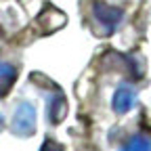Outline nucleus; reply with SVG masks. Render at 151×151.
<instances>
[{"instance_id":"6e6552de","label":"nucleus","mask_w":151,"mask_h":151,"mask_svg":"<svg viewBox=\"0 0 151 151\" xmlns=\"http://www.w3.org/2000/svg\"><path fill=\"white\" fill-rule=\"evenodd\" d=\"M0 128H2V116H0Z\"/></svg>"},{"instance_id":"39448f33","label":"nucleus","mask_w":151,"mask_h":151,"mask_svg":"<svg viewBox=\"0 0 151 151\" xmlns=\"http://www.w3.org/2000/svg\"><path fill=\"white\" fill-rule=\"evenodd\" d=\"M15 78H17V67L9 61H0V97H4L11 90Z\"/></svg>"},{"instance_id":"20e7f679","label":"nucleus","mask_w":151,"mask_h":151,"mask_svg":"<svg viewBox=\"0 0 151 151\" xmlns=\"http://www.w3.org/2000/svg\"><path fill=\"white\" fill-rule=\"evenodd\" d=\"M67 113V103L61 92H52L48 97V118L52 124H59Z\"/></svg>"},{"instance_id":"7ed1b4c3","label":"nucleus","mask_w":151,"mask_h":151,"mask_svg":"<svg viewBox=\"0 0 151 151\" xmlns=\"http://www.w3.org/2000/svg\"><path fill=\"white\" fill-rule=\"evenodd\" d=\"M134 105H137V90L132 86H128V84L118 86V90L113 92V97H111L113 111L116 113H128Z\"/></svg>"},{"instance_id":"f257e3e1","label":"nucleus","mask_w":151,"mask_h":151,"mask_svg":"<svg viewBox=\"0 0 151 151\" xmlns=\"http://www.w3.org/2000/svg\"><path fill=\"white\" fill-rule=\"evenodd\" d=\"M11 130L17 137H29L36 130V107L27 101H21L15 107L13 120H11Z\"/></svg>"},{"instance_id":"0eeeda50","label":"nucleus","mask_w":151,"mask_h":151,"mask_svg":"<svg viewBox=\"0 0 151 151\" xmlns=\"http://www.w3.org/2000/svg\"><path fill=\"white\" fill-rule=\"evenodd\" d=\"M40 151H63V147L57 143V141H52V139H46L44 143H42V149Z\"/></svg>"},{"instance_id":"f03ea898","label":"nucleus","mask_w":151,"mask_h":151,"mask_svg":"<svg viewBox=\"0 0 151 151\" xmlns=\"http://www.w3.org/2000/svg\"><path fill=\"white\" fill-rule=\"evenodd\" d=\"M92 17L97 19V23L105 29V32H113L120 21L124 19V11L118 6H111L103 0H94L92 2Z\"/></svg>"},{"instance_id":"423d86ee","label":"nucleus","mask_w":151,"mask_h":151,"mask_svg":"<svg viewBox=\"0 0 151 151\" xmlns=\"http://www.w3.org/2000/svg\"><path fill=\"white\" fill-rule=\"evenodd\" d=\"M122 151H151V139L145 134H134L126 141Z\"/></svg>"}]
</instances>
